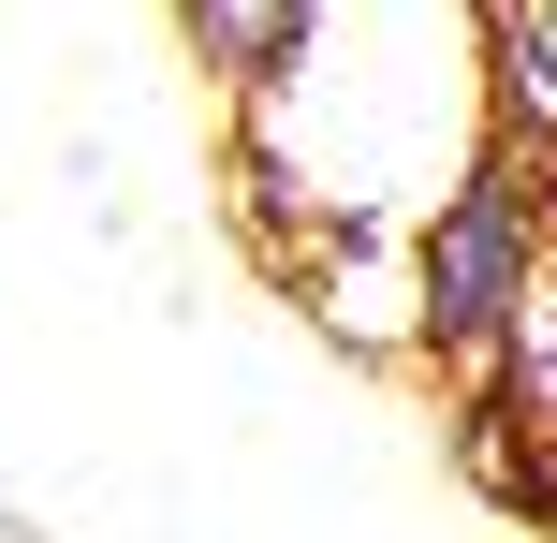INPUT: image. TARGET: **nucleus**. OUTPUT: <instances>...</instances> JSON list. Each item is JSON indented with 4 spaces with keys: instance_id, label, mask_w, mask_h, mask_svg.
Returning <instances> with one entry per match:
<instances>
[{
    "instance_id": "20e7f679",
    "label": "nucleus",
    "mask_w": 557,
    "mask_h": 543,
    "mask_svg": "<svg viewBox=\"0 0 557 543\" xmlns=\"http://www.w3.org/2000/svg\"><path fill=\"white\" fill-rule=\"evenodd\" d=\"M529 192H543V235H557V133L529 147Z\"/></svg>"
},
{
    "instance_id": "f03ea898",
    "label": "nucleus",
    "mask_w": 557,
    "mask_h": 543,
    "mask_svg": "<svg viewBox=\"0 0 557 543\" xmlns=\"http://www.w3.org/2000/svg\"><path fill=\"white\" fill-rule=\"evenodd\" d=\"M484 15V74H499V133L543 147L557 133V0H470Z\"/></svg>"
},
{
    "instance_id": "f257e3e1",
    "label": "nucleus",
    "mask_w": 557,
    "mask_h": 543,
    "mask_svg": "<svg viewBox=\"0 0 557 543\" xmlns=\"http://www.w3.org/2000/svg\"><path fill=\"white\" fill-rule=\"evenodd\" d=\"M557 235H543V192H529V147L484 133L470 162H455V192L411 221V294H425V353H441L455 382H499L513 368V323H529Z\"/></svg>"
},
{
    "instance_id": "7ed1b4c3",
    "label": "nucleus",
    "mask_w": 557,
    "mask_h": 543,
    "mask_svg": "<svg viewBox=\"0 0 557 543\" xmlns=\"http://www.w3.org/2000/svg\"><path fill=\"white\" fill-rule=\"evenodd\" d=\"M176 29H191V59H206L221 88H264L278 59H294L308 0H176Z\"/></svg>"
}]
</instances>
